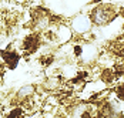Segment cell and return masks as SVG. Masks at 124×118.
Segmentation results:
<instances>
[{
  "instance_id": "obj_6",
  "label": "cell",
  "mask_w": 124,
  "mask_h": 118,
  "mask_svg": "<svg viewBox=\"0 0 124 118\" xmlns=\"http://www.w3.org/2000/svg\"><path fill=\"white\" fill-rule=\"evenodd\" d=\"M116 93H117V97H118L120 100H124V84H121V85L116 90Z\"/></svg>"
},
{
  "instance_id": "obj_2",
  "label": "cell",
  "mask_w": 124,
  "mask_h": 118,
  "mask_svg": "<svg viewBox=\"0 0 124 118\" xmlns=\"http://www.w3.org/2000/svg\"><path fill=\"white\" fill-rule=\"evenodd\" d=\"M39 46H40V37L36 33L34 34H29L23 40V44H22V47H23V50L26 53H34L39 48Z\"/></svg>"
},
{
  "instance_id": "obj_4",
  "label": "cell",
  "mask_w": 124,
  "mask_h": 118,
  "mask_svg": "<svg viewBox=\"0 0 124 118\" xmlns=\"http://www.w3.org/2000/svg\"><path fill=\"white\" fill-rule=\"evenodd\" d=\"M1 57L4 59L6 64H7V66H10L12 68L17 66L19 60H20V56H19V54H16V53H12V51H3V53H1Z\"/></svg>"
},
{
  "instance_id": "obj_3",
  "label": "cell",
  "mask_w": 124,
  "mask_h": 118,
  "mask_svg": "<svg viewBox=\"0 0 124 118\" xmlns=\"http://www.w3.org/2000/svg\"><path fill=\"white\" fill-rule=\"evenodd\" d=\"M73 118H93V111L90 105H78L73 111Z\"/></svg>"
},
{
  "instance_id": "obj_1",
  "label": "cell",
  "mask_w": 124,
  "mask_h": 118,
  "mask_svg": "<svg viewBox=\"0 0 124 118\" xmlns=\"http://www.w3.org/2000/svg\"><path fill=\"white\" fill-rule=\"evenodd\" d=\"M116 16H117L116 7H113L110 4H104V6L96 7V9L91 12L90 20L94 24H97V26H106V24L111 23Z\"/></svg>"
},
{
  "instance_id": "obj_7",
  "label": "cell",
  "mask_w": 124,
  "mask_h": 118,
  "mask_svg": "<svg viewBox=\"0 0 124 118\" xmlns=\"http://www.w3.org/2000/svg\"><path fill=\"white\" fill-rule=\"evenodd\" d=\"M14 1H16V3H24L26 0H14Z\"/></svg>"
},
{
  "instance_id": "obj_5",
  "label": "cell",
  "mask_w": 124,
  "mask_h": 118,
  "mask_svg": "<svg viewBox=\"0 0 124 118\" xmlns=\"http://www.w3.org/2000/svg\"><path fill=\"white\" fill-rule=\"evenodd\" d=\"M88 26H90V20H86V19H76L74 22V27L78 30V31H84L88 29Z\"/></svg>"
}]
</instances>
